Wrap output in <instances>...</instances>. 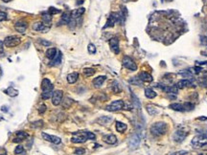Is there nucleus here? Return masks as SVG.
I'll return each instance as SVG.
<instances>
[{"label":"nucleus","instance_id":"nucleus-1","mask_svg":"<svg viewBox=\"0 0 207 155\" xmlns=\"http://www.w3.org/2000/svg\"><path fill=\"white\" fill-rule=\"evenodd\" d=\"M168 130V126L164 122H156V123L152 124L150 131H151L152 135L155 137H159L164 135Z\"/></svg>","mask_w":207,"mask_h":155},{"label":"nucleus","instance_id":"nucleus-2","mask_svg":"<svg viewBox=\"0 0 207 155\" xmlns=\"http://www.w3.org/2000/svg\"><path fill=\"white\" fill-rule=\"evenodd\" d=\"M191 145L194 148H202L207 145V138L202 134H199L193 138Z\"/></svg>","mask_w":207,"mask_h":155},{"label":"nucleus","instance_id":"nucleus-3","mask_svg":"<svg viewBox=\"0 0 207 155\" xmlns=\"http://www.w3.org/2000/svg\"><path fill=\"white\" fill-rule=\"evenodd\" d=\"M88 140V133L87 131H78L73 133V137L71 138L72 143L75 144H83Z\"/></svg>","mask_w":207,"mask_h":155},{"label":"nucleus","instance_id":"nucleus-4","mask_svg":"<svg viewBox=\"0 0 207 155\" xmlns=\"http://www.w3.org/2000/svg\"><path fill=\"white\" fill-rule=\"evenodd\" d=\"M21 43V38L19 37H16V35H10V37H7L4 40V45L6 47H9V48H12V47H16L17 45Z\"/></svg>","mask_w":207,"mask_h":155},{"label":"nucleus","instance_id":"nucleus-5","mask_svg":"<svg viewBox=\"0 0 207 155\" xmlns=\"http://www.w3.org/2000/svg\"><path fill=\"white\" fill-rule=\"evenodd\" d=\"M124 107H125V103L123 102L122 100H116V101H113L109 105H107L106 107V109L107 111L114 112V111H118V110L123 109Z\"/></svg>","mask_w":207,"mask_h":155},{"label":"nucleus","instance_id":"nucleus-6","mask_svg":"<svg viewBox=\"0 0 207 155\" xmlns=\"http://www.w3.org/2000/svg\"><path fill=\"white\" fill-rule=\"evenodd\" d=\"M120 21V13H111L109 14V18H107V24L105 25L104 29L109 28V27H113L116 22Z\"/></svg>","mask_w":207,"mask_h":155},{"label":"nucleus","instance_id":"nucleus-7","mask_svg":"<svg viewBox=\"0 0 207 155\" xmlns=\"http://www.w3.org/2000/svg\"><path fill=\"white\" fill-rule=\"evenodd\" d=\"M188 134H189L188 131H185L184 129H178L175 133H174L173 139H174V141L175 142L181 143V142L184 141L186 137L188 136Z\"/></svg>","mask_w":207,"mask_h":155},{"label":"nucleus","instance_id":"nucleus-8","mask_svg":"<svg viewBox=\"0 0 207 155\" xmlns=\"http://www.w3.org/2000/svg\"><path fill=\"white\" fill-rule=\"evenodd\" d=\"M123 65L127 68V69L130 71H136L137 70V65L135 62L133 61V59L130 58V56H126L123 58Z\"/></svg>","mask_w":207,"mask_h":155},{"label":"nucleus","instance_id":"nucleus-9","mask_svg":"<svg viewBox=\"0 0 207 155\" xmlns=\"http://www.w3.org/2000/svg\"><path fill=\"white\" fill-rule=\"evenodd\" d=\"M140 141H141V136L138 133L133 134V136L130 137V141H128V147L131 150H136V148L139 147L140 145Z\"/></svg>","mask_w":207,"mask_h":155},{"label":"nucleus","instance_id":"nucleus-10","mask_svg":"<svg viewBox=\"0 0 207 155\" xmlns=\"http://www.w3.org/2000/svg\"><path fill=\"white\" fill-rule=\"evenodd\" d=\"M41 136H42V138L44 140H46V141L50 142V143H53V144H56V145L61 144V139L59 138V137L55 136V135H49V134L42 132L41 133Z\"/></svg>","mask_w":207,"mask_h":155},{"label":"nucleus","instance_id":"nucleus-11","mask_svg":"<svg viewBox=\"0 0 207 155\" xmlns=\"http://www.w3.org/2000/svg\"><path fill=\"white\" fill-rule=\"evenodd\" d=\"M62 97H64V93H62L61 90L55 91L53 93V96H52V103L54 104V105H59V104L61 103Z\"/></svg>","mask_w":207,"mask_h":155},{"label":"nucleus","instance_id":"nucleus-12","mask_svg":"<svg viewBox=\"0 0 207 155\" xmlns=\"http://www.w3.org/2000/svg\"><path fill=\"white\" fill-rule=\"evenodd\" d=\"M109 47L111 49V51L114 54H119L120 52V47H119V39L117 37H112L110 38L109 41Z\"/></svg>","mask_w":207,"mask_h":155},{"label":"nucleus","instance_id":"nucleus-13","mask_svg":"<svg viewBox=\"0 0 207 155\" xmlns=\"http://www.w3.org/2000/svg\"><path fill=\"white\" fill-rule=\"evenodd\" d=\"M49 26H46L45 24H43V23L41 22H36L34 23V25H33V30H35V31H38V32H41V33H47L49 31Z\"/></svg>","mask_w":207,"mask_h":155},{"label":"nucleus","instance_id":"nucleus-14","mask_svg":"<svg viewBox=\"0 0 207 155\" xmlns=\"http://www.w3.org/2000/svg\"><path fill=\"white\" fill-rule=\"evenodd\" d=\"M192 86H193V82H192V80H188V79L180 80L178 83H176V87L179 89H183L186 87H192Z\"/></svg>","mask_w":207,"mask_h":155},{"label":"nucleus","instance_id":"nucleus-15","mask_svg":"<svg viewBox=\"0 0 207 155\" xmlns=\"http://www.w3.org/2000/svg\"><path fill=\"white\" fill-rule=\"evenodd\" d=\"M41 88H42V92H51L53 91L54 86L49 80L44 79L42 80V82H41Z\"/></svg>","mask_w":207,"mask_h":155},{"label":"nucleus","instance_id":"nucleus-16","mask_svg":"<svg viewBox=\"0 0 207 155\" xmlns=\"http://www.w3.org/2000/svg\"><path fill=\"white\" fill-rule=\"evenodd\" d=\"M161 89L164 92H166L168 94H178V88L176 87V85H165V86H161Z\"/></svg>","mask_w":207,"mask_h":155},{"label":"nucleus","instance_id":"nucleus-17","mask_svg":"<svg viewBox=\"0 0 207 155\" xmlns=\"http://www.w3.org/2000/svg\"><path fill=\"white\" fill-rule=\"evenodd\" d=\"M138 78L144 82H152V80H154V78H152L151 74H149L147 72H141L139 74V76H138Z\"/></svg>","mask_w":207,"mask_h":155},{"label":"nucleus","instance_id":"nucleus-18","mask_svg":"<svg viewBox=\"0 0 207 155\" xmlns=\"http://www.w3.org/2000/svg\"><path fill=\"white\" fill-rule=\"evenodd\" d=\"M103 140L105 143H107V144L109 145H114L116 144L117 142V138L115 135H113V134H109V135H105L103 137Z\"/></svg>","mask_w":207,"mask_h":155},{"label":"nucleus","instance_id":"nucleus-19","mask_svg":"<svg viewBox=\"0 0 207 155\" xmlns=\"http://www.w3.org/2000/svg\"><path fill=\"white\" fill-rule=\"evenodd\" d=\"M14 29H16L18 33L23 34L27 29V23L25 21H17L16 23V25H14Z\"/></svg>","mask_w":207,"mask_h":155},{"label":"nucleus","instance_id":"nucleus-20","mask_svg":"<svg viewBox=\"0 0 207 155\" xmlns=\"http://www.w3.org/2000/svg\"><path fill=\"white\" fill-rule=\"evenodd\" d=\"M85 8H79V9H76V10L72 11L71 12V18H79L83 16V14H85Z\"/></svg>","mask_w":207,"mask_h":155},{"label":"nucleus","instance_id":"nucleus-21","mask_svg":"<svg viewBox=\"0 0 207 155\" xmlns=\"http://www.w3.org/2000/svg\"><path fill=\"white\" fill-rule=\"evenodd\" d=\"M146 109H147V111H148V113L151 116L157 115L158 112H159V111H158V108L155 105H154V104H147Z\"/></svg>","mask_w":207,"mask_h":155},{"label":"nucleus","instance_id":"nucleus-22","mask_svg":"<svg viewBox=\"0 0 207 155\" xmlns=\"http://www.w3.org/2000/svg\"><path fill=\"white\" fill-rule=\"evenodd\" d=\"M106 79H107L106 76H99L93 80V84H94L95 87H100V86L103 85V83L105 82Z\"/></svg>","mask_w":207,"mask_h":155},{"label":"nucleus","instance_id":"nucleus-23","mask_svg":"<svg viewBox=\"0 0 207 155\" xmlns=\"http://www.w3.org/2000/svg\"><path fill=\"white\" fill-rule=\"evenodd\" d=\"M112 121L111 117H109V116H102L97 120V123L101 126H106V124H109L110 122Z\"/></svg>","mask_w":207,"mask_h":155},{"label":"nucleus","instance_id":"nucleus-24","mask_svg":"<svg viewBox=\"0 0 207 155\" xmlns=\"http://www.w3.org/2000/svg\"><path fill=\"white\" fill-rule=\"evenodd\" d=\"M70 20H71V14L68 13V12H65V13L62 14L61 22H59V23H62V24H69Z\"/></svg>","mask_w":207,"mask_h":155},{"label":"nucleus","instance_id":"nucleus-25","mask_svg":"<svg viewBox=\"0 0 207 155\" xmlns=\"http://www.w3.org/2000/svg\"><path fill=\"white\" fill-rule=\"evenodd\" d=\"M27 137H28V134L26 132H24V131H17L16 132V140H14V142H21L23 141L24 139H26Z\"/></svg>","mask_w":207,"mask_h":155},{"label":"nucleus","instance_id":"nucleus-26","mask_svg":"<svg viewBox=\"0 0 207 155\" xmlns=\"http://www.w3.org/2000/svg\"><path fill=\"white\" fill-rule=\"evenodd\" d=\"M57 49L56 48H49L46 51V53H45V56H46V58H48L49 59H51V61H52V59H54L55 58V56H57Z\"/></svg>","mask_w":207,"mask_h":155},{"label":"nucleus","instance_id":"nucleus-27","mask_svg":"<svg viewBox=\"0 0 207 155\" xmlns=\"http://www.w3.org/2000/svg\"><path fill=\"white\" fill-rule=\"evenodd\" d=\"M61 58H62L61 52H58V53H57V56H55V58L52 59V61H51L50 65H52V66L59 65V63H61Z\"/></svg>","mask_w":207,"mask_h":155},{"label":"nucleus","instance_id":"nucleus-28","mask_svg":"<svg viewBox=\"0 0 207 155\" xmlns=\"http://www.w3.org/2000/svg\"><path fill=\"white\" fill-rule=\"evenodd\" d=\"M78 78H79V74H78L77 72L70 73L67 76V82L69 83H75L78 80Z\"/></svg>","mask_w":207,"mask_h":155},{"label":"nucleus","instance_id":"nucleus-29","mask_svg":"<svg viewBox=\"0 0 207 155\" xmlns=\"http://www.w3.org/2000/svg\"><path fill=\"white\" fill-rule=\"evenodd\" d=\"M127 128H128V126L126 124L122 123V122H116V130L118 131V132H120V133L125 132V131L127 130Z\"/></svg>","mask_w":207,"mask_h":155},{"label":"nucleus","instance_id":"nucleus-30","mask_svg":"<svg viewBox=\"0 0 207 155\" xmlns=\"http://www.w3.org/2000/svg\"><path fill=\"white\" fill-rule=\"evenodd\" d=\"M5 93L9 95L10 97H16L17 95H18V91H17L16 88H14L13 86H10V87L5 90Z\"/></svg>","mask_w":207,"mask_h":155},{"label":"nucleus","instance_id":"nucleus-31","mask_svg":"<svg viewBox=\"0 0 207 155\" xmlns=\"http://www.w3.org/2000/svg\"><path fill=\"white\" fill-rule=\"evenodd\" d=\"M145 96L149 99H154V98L156 97V93L152 90V88H146L145 89Z\"/></svg>","mask_w":207,"mask_h":155},{"label":"nucleus","instance_id":"nucleus-32","mask_svg":"<svg viewBox=\"0 0 207 155\" xmlns=\"http://www.w3.org/2000/svg\"><path fill=\"white\" fill-rule=\"evenodd\" d=\"M42 20L45 25H50L51 21H52V16L49 13H44L42 14Z\"/></svg>","mask_w":207,"mask_h":155},{"label":"nucleus","instance_id":"nucleus-33","mask_svg":"<svg viewBox=\"0 0 207 155\" xmlns=\"http://www.w3.org/2000/svg\"><path fill=\"white\" fill-rule=\"evenodd\" d=\"M169 107L171 109L176 110V111H184L183 104L182 103H172V104H170Z\"/></svg>","mask_w":207,"mask_h":155},{"label":"nucleus","instance_id":"nucleus-34","mask_svg":"<svg viewBox=\"0 0 207 155\" xmlns=\"http://www.w3.org/2000/svg\"><path fill=\"white\" fill-rule=\"evenodd\" d=\"M179 74L183 77V78H186V79H191L192 77H193V72L190 70V69H187V70H182L179 72Z\"/></svg>","mask_w":207,"mask_h":155},{"label":"nucleus","instance_id":"nucleus-35","mask_svg":"<svg viewBox=\"0 0 207 155\" xmlns=\"http://www.w3.org/2000/svg\"><path fill=\"white\" fill-rule=\"evenodd\" d=\"M95 74V70L93 68H85L83 69V75L85 77H91Z\"/></svg>","mask_w":207,"mask_h":155},{"label":"nucleus","instance_id":"nucleus-36","mask_svg":"<svg viewBox=\"0 0 207 155\" xmlns=\"http://www.w3.org/2000/svg\"><path fill=\"white\" fill-rule=\"evenodd\" d=\"M61 103H62L64 108H68V107H70L72 103H73V101H72L70 98H65L64 101H61Z\"/></svg>","mask_w":207,"mask_h":155},{"label":"nucleus","instance_id":"nucleus-37","mask_svg":"<svg viewBox=\"0 0 207 155\" xmlns=\"http://www.w3.org/2000/svg\"><path fill=\"white\" fill-rule=\"evenodd\" d=\"M111 89H112V91L114 92V93H116V94H118V93H120V92L122 91V88H121V86H120V84L118 82H114L112 84V87H111Z\"/></svg>","mask_w":207,"mask_h":155},{"label":"nucleus","instance_id":"nucleus-38","mask_svg":"<svg viewBox=\"0 0 207 155\" xmlns=\"http://www.w3.org/2000/svg\"><path fill=\"white\" fill-rule=\"evenodd\" d=\"M130 82L131 83V84H135V85H142V80H141L138 77H134L133 78L130 80Z\"/></svg>","mask_w":207,"mask_h":155},{"label":"nucleus","instance_id":"nucleus-39","mask_svg":"<svg viewBox=\"0 0 207 155\" xmlns=\"http://www.w3.org/2000/svg\"><path fill=\"white\" fill-rule=\"evenodd\" d=\"M14 153L16 154H24L25 153V150H24V148L21 145H18L14 150Z\"/></svg>","mask_w":207,"mask_h":155},{"label":"nucleus","instance_id":"nucleus-40","mask_svg":"<svg viewBox=\"0 0 207 155\" xmlns=\"http://www.w3.org/2000/svg\"><path fill=\"white\" fill-rule=\"evenodd\" d=\"M48 13H49L51 16H54V14H57L61 13V10H59V9H56V8H54V7H50L49 10H48Z\"/></svg>","mask_w":207,"mask_h":155},{"label":"nucleus","instance_id":"nucleus-41","mask_svg":"<svg viewBox=\"0 0 207 155\" xmlns=\"http://www.w3.org/2000/svg\"><path fill=\"white\" fill-rule=\"evenodd\" d=\"M133 103H134V105H135L137 108H140V107H141L140 102L138 101V99L135 97V95H134V94H133Z\"/></svg>","mask_w":207,"mask_h":155},{"label":"nucleus","instance_id":"nucleus-42","mask_svg":"<svg viewBox=\"0 0 207 155\" xmlns=\"http://www.w3.org/2000/svg\"><path fill=\"white\" fill-rule=\"evenodd\" d=\"M87 49H88V52L90 53V54H95L96 53V47L94 44H88V47H87Z\"/></svg>","mask_w":207,"mask_h":155},{"label":"nucleus","instance_id":"nucleus-43","mask_svg":"<svg viewBox=\"0 0 207 155\" xmlns=\"http://www.w3.org/2000/svg\"><path fill=\"white\" fill-rule=\"evenodd\" d=\"M74 153L76 155H83L85 153V148H77V150H75Z\"/></svg>","mask_w":207,"mask_h":155},{"label":"nucleus","instance_id":"nucleus-44","mask_svg":"<svg viewBox=\"0 0 207 155\" xmlns=\"http://www.w3.org/2000/svg\"><path fill=\"white\" fill-rule=\"evenodd\" d=\"M199 84L203 86V87H207V77L202 78V80L199 82Z\"/></svg>","mask_w":207,"mask_h":155},{"label":"nucleus","instance_id":"nucleus-45","mask_svg":"<svg viewBox=\"0 0 207 155\" xmlns=\"http://www.w3.org/2000/svg\"><path fill=\"white\" fill-rule=\"evenodd\" d=\"M6 19H7V14L4 13V12H0V22L4 21Z\"/></svg>","mask_w":207,"mask_h":155},{"label":"nucleus","instance_id":"nucleus-46","mask_svg":"<svg viewBox=\"0 0 207 155\" xmlns=\"http://www.w3.org/2000/svg\"><path fill=\"white\" fill-rule=\"evenodd\" d=\"M188 151H185V150H179V151H176L175 153H172L171 155H188Z\"/></svg>","mask_w":207,"mask_h":155},{"label":"nucleus","instance_id":"nucleus-47","mask_svg":"<svg viewBox=\"0 0 207 155\" xmlns=\"http://www.w3.org/2000/svg\"><path fill=\"white\" fill-rule=\"evenodd\" d=\"M42 123H43L42 121H38V122H36V123H33L32 126H34V127H40V126H43Z\"/></svg>","mask_w":207,"mask_h":155},{"label":"nucleus","instance_id":"nucleus-48","mask_svg":"<svg viewBox=\"0 0 207 155\" xmlns=\"http://www.w3.org/2000/svg\"><path fill=\"white\" fill-rule=\"evenodd\" d=\"M45 110H46V105L45 104H41L40 106V108H38V112H40V114H42V113L45 112Z\"/></svg>","mask_w":207,"mask_h":155},{"label":"nucleus","instance_id":"nucleus-49","mask_svg":"<svg viewBox=\"0 0 207 155\" xmlns=\"http://www.w3.org/2000/svg\"><path fill=\"white\" fill-rule=\"evenodd\" d=\"M40 44H42V45H44V46H50L51 45V42L50 41H46V40H43V39H40Z\"/></svg>","mask_w":207,"mask_h":155},{"label":"nucleus","instance_id":"nucleus-50","mask_svg":"<svg viewBox=\"0 0 207 155\" xmlns=\"http://www.w3.org/2000/svg\"><path fill=\"white\" fill-rule=\"evenodd\" d=\"M3 51H4V42L0 40V54L3 53Z\"/></svg>","mask_w":207,"mask_h":155},{"label":"nucleus","instance_id":"nucleus-51","mask_svg":"<svg viewBox=\"0 0 207 155\" xmlns=\"http://www.w3.org/2000/svg\"><path fill=\"white\" fill-rule=\"evenodd\" d=\"M202 55H203V56H207V49H206V50H204V51H202Z\"/></svg>","mask_w":207,"mask_h":155},{"label":"nucleus","instance_id":"nucleus-52","mask_svg":"<svg viewBox=\"0 0 207 155\" xmlns=\"http://www.w3.org/2000/svg\"><path fill=\"white\" fill-rule=\"evenodd\" d=\"M197 120H202V121H204V120H207V118H206V117H199V118H197Z\"/></svg>","mask_w":207,"mask_h":155},{"label":"nucleus","instance_id":"nucleus-53","mask_svg":"<svg viewBox=\"0 0 207 155\" xmlns=\"http://www.w3.org/2000/svg\"><path fill=\"white\" fill-rule=\"evenodd\" d=\"M197 155H207V151H203V152H200V153L197 154Z\"/></svg>","mask_w":207,"mask_h":155},{"label":"nucleus","instance_id":"nucleus-54","mask_svg":"<svg viewBox=\"0 0 207 155\" xmlns=\"http://www.w3.org/2000/svg\"><path fill=\"white\" fill-rule=\"evenodd\" d=\"M2 1H4V2H10L11 0H2Z\"/></svg>","mask_w":207,"mask_h":155},{"label":"nucleus","instance_id":"nucleus-55","mask_svg":"<svg viewBox=\"0 0 207 155\" xmlns=\"http://www.w3.org/2000/svg\"><path fill=\"white\" fill-rule=\"evenodd\" d=\"M5 155H6V154H5Z\"/></svg>","mask_w":207,"mask_h":155}]
</instances>
